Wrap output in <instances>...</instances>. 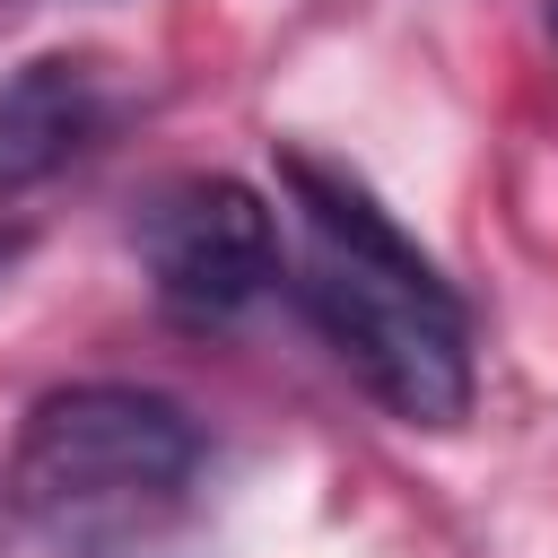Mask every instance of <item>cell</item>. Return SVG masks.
<instances>
[{"instance_id":"obj_4","label":"cell","mask_w":558,"mask_h":558,"mask_svg":"<svg viewBox=\"0 0 558 558\" xmlns=\"http://www.w3.org/2000/svg\"><path fill=\"white\" fill-rule=\"evenodd\" d=\"M113 105H122L113 70L87 61V52H35L26 70H9L0 78V192L44 183L78 148H96Z\"/></svg>"},{"instance_id":"obj_2","label":"cell","mask_w":558,"mask_h":558,"mask_svg":"<svg viewBox=\"0 0 558 558\" xmlns=\"http://www.w3.org/2000/svg\"><path fill=\"white\" fill-rule=\"evenodd\" d=\"M201 480V427L140 384L44 392L9 453V506L52 558H148Z\"/></svg>"},{"instance_id":"obj_1","label":"cell","mask_w":558,"mask_h":558,"mask_svg":"<svg viewBox=\"0 0 558 558\" xmlns=\"http://www.w3.org/2000/svg\"><path fill=\"white\" fill-rule=\"evenodd\" d=\"M279 183L305 209V314L340 349V366L410 427H453L471 410V323L436 262L331 166L279 157Z\"/></svg>"},{"instance_id":"obj_6","label":"cell","mask_w":558,"mask_h":558,"mask_svg":"<svg viewBox=\"0 0 558 558\" xmlns=\"http://www.w3.org/2000/svg\"><path fill=\"white\" fill-rule=\"evenodd\" d=\"M549 35H558V0H549Z\"/></svg>"},{"instance_id":"obj_3","label":"cell","mask_w":558,"mask_h":558,"mask_svg":"<svg viewBox=\"0 0 558 558\" xmlns=\"http://www.w3.org/2000/svg\"><path fill=\"white\" fill-rule=\"evenodd\" d=\"M131 244L157 279V296L183 323H227L279 279V218L235 174H183L157 183L131 218Z\"/></svg>"},{"instance_id":"obj_5","label":"cell","mask_w":558,"mask_h":558,"mask_svg":"<svg viewBox=\"0 0 558 558\" xmlns=\"http://www.w3.org/2000/svg\"><path fill=\"white\" fill-rule=\"evenodd\" d=\"M17 253H26V235H17V227H0V270H9Z\"/></svg>"}]
</instances>
